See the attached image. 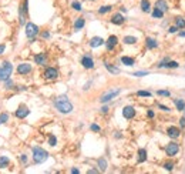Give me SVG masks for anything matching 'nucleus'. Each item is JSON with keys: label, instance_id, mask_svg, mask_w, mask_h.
Returning <instances> with one entry per match:
<instances>
[{"label": "nucleus", "instance_id": "1", "mask_svg": "<svg viewBox=\"0 0 185 174\" xmlns=\"http://www.w3.org/2000/svg\"><path fill=\"white\" fill-rule=\"evenodd\" d=\"M56 109L59 110L63 114H68L70 111H73V104L70 103V100L67 98V96H60V97L56 98L54 101Z\"/></svg>", "mask_w": 185, "mask_h": 174}, {"label": "nucleus", "instance_id": "2", "mask_svg": "<svg viewBox=\"0 0 185 174\" xmlns=\"http://www.w3.org/2000/svg\"><path fill=\"white\" fill-rule=\"evenodd\" d=\"M49 157V153L46 151L44 148L41 147H33V160L36 161V163H44L46 160Z\"/></svg>", "mask_w": 185, "mask_h": 174}, {"label": "nucleus", "instance_id": "3", "mask_svg": "<svg viewBox=\"0 0 185 174\" xmlns=\"http://www.w3.org/2000/svg\"><path fill=\"white\" fill-rule=\"evenodd\" d=\"M11 71H13V66H11L10 61H5L3 66L0 67V82H5L10 77Z\"/></svg>", "mask_w": 185, "mask_h": 174}, {"label": "nucleus", "instance_id": "4", "mask_svg": "<svg viewBox=\"0 0 185 174\" xmlns=\"http://www.w3.org/2000/svg\"><path fill=\"white\" fill-rule=\"evenodd\" d=\"M38 34V27L34 23H27L26 24V36L29 39H34Z\"/></svg>", "mask_w": 185, "mask_h": 174}, {"label": "nucleus", "instance_id": "5", "mask_svg": "<svg viewBox=\"0 0 185 174\" xmlns=\"http://www.w3.org/2000/svg\"><path fill=\"white\" fill-rule=\"evenodd\" d=\"M120 93H121L120 89H118V90H111V92L105 93V94H104V96L100 98V100H101V103H107V101H110V100H113L115 96H118Z\"/></svg>", "mask_w": 185, "mask_h": 174}, {"label": "nucleus", "instance_id": "6", "mask_svg": "<svg viewBox=\"0 0 185 174\" xmlns=\"http://www.w3.org/2000/svg\"><path fill=\"white\" fill-rule=\"evenodd\" d=\"M29 113H30V110H29L27 107H24V106H20V107L16 110L14 116H16L17 119H24V117H27V116H29Z\"/></svg>", "mask_w": 185, "mask_h": 174}, {"label": "nucleus", "instance_id": "7", "mask_svg": "<svg viewBox=\"0 0 185 174\" xmlns=\"http://www.w3.org/2000/svg\"><path fill=\"white\" fill-rule=\"evenodd\" d=\"M57 76H59V71L56 70L54 67H49V69H46V71H44V77L47 80H53Z\"/></svg>", "mask_w": 185, "mask_h": 174}, {"label": "nucleus", "instance_id": "8", "mask_svg": "<svg viewBox=\"0 0 185 174\" xmlns=\"http://www.w3.org/2000/svg\"><path fill=\"white\" fill-rule=\"evenodd\" d=\"M178 150H180V146L177 143H169L168 146H167V148H165V151H167L168 156H175L178 153Z\"/></svg>", "mask_w": 185, "mask_h": 174}, {"label": "nucleus", "instance_id": "9", "mask_svg": "<svg viewBox=\"0 0 185 174\" xmlns=\"http://www.w3.org/2000/svg\"><path fill=\"white\" fill-rule=\"evenodd\" d=\"M30 71H32V66L29 63H22V64L17 66V73L19 74H27Z\"/></svg>", "mask_w": 185, "mask_h": 174}, {"label": "nucleus", "instance_id": "10", "mask_svg": "<svg viewBox=\"0 0 185 174\" xmlns=\"http://www.w3.org/2000/svg\"><path fill=\"white\" fill-rule=\"evenodd\" d=\"M123 116H124L125 119H132L134 116H135V110L134 107H131V106H127L123 109Z\"/></svg>", "mask_w": 185, "mask_h": 174}, {"label": "nucleus", "instance_id": "11", "mask_svg": "<svg viewBox=\"0 0 185 174\" xmlns=\"http://www.w3.org/2000/svg\"><path fill=\"white\" fill-rule=\"evenodd\" d=\"M81 64L84 69H92L94 67V61H92V59L90 56H84L81 59Z\"/></svg>", "mask_w": 185, "mask_h": 174}, {"label": "nucleus", "instance_id": "12", "mask_svg": "<svg viewBox=\"0 0 185 174\" xmlns=\"http://www.w3.org/2000/svg\"><path fill=\"white\" fill-rule=\"evenodd\" d=\"M118 43V39H117V36H110L108 39H107V43H105V46H107V50H113L115 47V44Z\"/></svg>", "mask_w": 185, "mask_h": 174}, {"label": "nucleus", "instance_id": "13", "mask_svg": "<svg viewBox=\"0 0 185 174\" xmlns=\"http://www.w3.org/2000/svg\"><path fill=\"white\" fill-rule=\"evenodd\" d=\"M167 133H168V136L171 137V138L180 137V129H178V127H169L168 130H167Z\"/></svg>", "mask_w": 185, "mask_h": 174}, {"label": "nucleus", "instance_id": "14", "mask_svg": "<svg viewBox=\"0 0 185 174\" xmlns=\"http://www.w3.org/2000/svg\"><path fill=\"white\" fill-rule=\"evenodd\" d=\"M155 7H157V9H159L161 11H167V10H168V5H167V2H165V0H157Z\"/></svg>", "mask_w": 185, "mask_h": 174}, {"label": "nucleus", "instance_id": "15", "mask_svg": "<svg viewBox=\"0 0 185 174\" xmlns=\"http://www.w3.org/2000/svg\"><path fill=\"white\" fill-rule=\"evenodd\" d=\"M124 17H123V14H120V13H117V14H114L113 16V19H111V23H114V24H123L124 23Z\"/></svg>", "mask_w": 185, "mask_h": 174}, {"label": "nucleus", "instance_id": "16", "mask_svg": "<svg viewBox=\"0 0 185 174\" xmlns=\"http://www.w3.org/2000/svg\"><path fill=\"white\" fill-rule=\"evenodd\" d=\"M101 44H104V40L101 37H92L91 42H90V46H91V47H98V46H101Z\"/></svg>", "mask_w": 185, "mask_h": 174}, {"label": "nucleus", "instance_id": "17", "mask_svg": "<svg viewBox=\"0 0 185 174\" xmlns=\"http://www.w3.org/2000/svg\"><path fill=\"white\" fill-rule=\"evenodd\" d=\"M145 160H147V151H145L144 148L138 150V161H140V163H144Z\"/></svg>", "mask_w": 185, "mask_h": 174}, {"label": "nucleus", "instance_id": "18", "mask_svg": "<svg viewBox=\"0 0 185 174\" xmlns=\"http://www.w3.org/2000/svg\"><path fill=\"white\" fill-rule=\"evenodd\" d=\"M104 66H105V69H107L110 73H113V74H118V73H120V69H117V67H114V66H111L110 63H104Z\"/></svg>", "mask_w": 185, "mask_h": 174}, {"label": "nucleus", "instance_id": "19", "mask_svg": "<svg viewBox=\"0 0 185 174\" xmlns=\"http://www.w3.org/2000/svg\"><path fill=\"white\" fill-rule=\"evenodd\" d=\"M84 19H83V17H80V19H77L76 20V23H74V29H76V30H81L83 27H84Z\"/></svg>", "mask_w": 185, "mask_h": 174}, {"label": "nucleus", "instance_id": "20", "mask_svg": "<svg viewBox=\"0 0 185 174\" xmlns=\"http://www.w3.org/2000/svg\"><path fill=\"white\" fill-rule=\"evenodd\" d=\"M157 46H158L157 40H154V39H151V37L147 39V47H148V49H155Z\"/></svg>", "mask_w": 185, "mask_h": 174}, {"label": "nucleus", "instance_id": "21", "mask_svg": "<svg viewBox=\"0 0 185 174\" xmlns=\"http://www.w3.org/2000/svg\"><path fill=\"white\" fill-rule=\"evenodd\" d=\"M34 61L37 63V64H46V56L44 54H37L34 57Z\"/></svg>", "mask_w": 185, "mask_h": 174}, {"label": "nucleus", "instance_id": "22", "mask_svg": "<svg viewBox=\"0 0 185 174\" xmlns=\"http://www.w3.org/2000/svg\"><path fill=\"white\" fill-rule=\"evenodd\" d=\"M121 61H123V64H125V66H134V59L127 57V56L121 57Z\"/></svg>", "mask_w": 185, "mask_h": 174}, {"label": "nucleus", "instance_id": "23", "mask_svg": "<svg viewBox=\"0 0 185 174\" xmlns=\"http://www.w3.org/2000/svg\"><path fill=\"white\" fill-rule=\"evenodd\" d=\"M98 167H100L101 171L107 170V161H105V158H98Z\"/></svg>", "mask_w": 185, "mask_h": 174}, {"label": "nucleus", "instance_id": "24", "mask_svg": "<svg viewBox=\"0 0 185 174\" xmlns=\"http://www.w3.org/2000/svg\"><path fill=\"white\" fill-rule=\"evenodd\" d=\"M7 164H9V157H6V156H0V169H5Z\"/></svg>", "mask_w": 185, "mask_h": 174}, {"label": "nucleus", "instance_id": "25", "mask_svg": "<svg viewBox=\"0 0 185 174\" xmlns=\"http://www.w3.org/2000/svg\"><path fill=\"white\" fill-rule=\"evenodd\" d=\"M174 103L177 106V109L178 110H185V103L182 100H178V98H174Z\"/></svg>", "mask_w": 185, "mask_h": 174}, {"label": "nucleus", "instance_id": "26", "mask_svg": "<svg viewBox=\"0 0 185 174\" xmlns=\"http://www.w3.org/2000/svg\"><path fill=\"white\" fill-rule=\"evenodd\" d=\"M141 9H142V11H150V2L148 0H142L141 2Z\"/></svg>", "mask_w": 185, "mask_h": 174}, {"label": "nucleus", "instance_id": "27", "mask_svg": "<svg viewBox=\"0 0 185 174\" xmlns=\"http://www.w3.org/2000/svg\"><path fill=\"white\" fill-rule=\"evenodd\" d=\"M137 42L135 37H132V36H125L124 37V43L125 44H134Z\"/></svg>", "mask_w": 185, "mask_h": 174}, {"label": "nucleus", "instance_id": "28", "mask_svg": "<svg viewBox=\"0 0 185 174\" xmlns=\"http://www.w3.org/2000/svg\"><path fill=\"white\" fill-rule=\"evenodd\" d=\"M162 16H164V11H161L159 9L155 7V10L153 11V17H155V19H161Z\"/></svg>", "mask_w": 185, "mask_h": 174}, {"label": "nucleus", "instance_id": "29", "mask_svg": "<svg viewBox=\"0 0 185 174\" xmlns=\"http://www.w3.org/2000/svg\"><path fill=\"white\" fill-rule=\"evenodd\" d=\"M110 10H111V6H103V7L98 9V13H100V14H105V13Z\"/></svg>", "mask_w": 185, "mask_h": 174}, {"label": "nucleus", "instance_id": "30", "mask_svg": "<svg viewBox=\"0 0 185 174\" xmlns=\"http://www.w3.org/2000/svg\"><path fill=\"white\" fill-rule=\"evenodd\" d=\"M157 94L158 96H164V97H169V96H171V93H169L168 90H158Z\"/></svg>", "mask_w": 185, "mask_h": 174}, {"label": "nucleus", "instance_id": "31", "mask_svg": "<svg viewBox=\"0 0 185 174\" xmlns=\"http://www.w3.org/2000/svg\"><path fill=\"white\" fill-rule=\"evenodd\" d=\"M7 120H9V114H7V113H2V114H0V124L6 123Z\"/></svg>", "mask_w": 185, "mask_h": 174}, {"label": "nucleus", "instance_id": "32", "mask_svg": "<svg viewBox=\"0 0 185 174\" xmlns=\"http://www.w3.org/2000/svg\"><path fill=\"white\" fill-rule=\"evenodd\" d=\"M137 94H138L140 97H151V93H150V92H144V90H140Z\"/></svg>", "mask_w": 185, "mask_h": 174}, {"label": "nucleus", "instance_id": "33", "mask_svg": "<svg viewBox=\"0 0 185 174\" xmlns=\"http://www.w3.org/2000/svg\"><path fill=\"white\" fill-rule=\"evenodd\" d=\"M71 7H73L74 10H81V3H80V2H73V3H71Z\"/></svg>", "mask_w": 185, "mask_h": 174}, {"label": "nucleus", "instance_id": "34", "mask_svg": "<svg viewBox=\"0 0 185 174\" xmlns=\"http://www.w3.org/2000/svg\"><path fill=\"white\" fill-rule=\"evenodd\" d=\"M175 23H177L178 27H185V20L184 19H181V17H178V19L175 20Z\"/></svg>", "mask_w": 185, "mask_h": 174}, {"label": "nucleus", "instance_id": "35", "mask_svg": "<svg viewBox=\"0 0 185 174\" xmlns=\"http://www.w3.org/2000/svg\"><path fill=\"white\" fill-rule=\"evenodd\" d=\"M5 87L7 89V90H10V89H13V82H11L10 79H7V80H5Z\"/></svg>", "mask_w": 185, "mask_h": 174}, {"label": "nucleus", "instance_id": "36", "mask_svg": "<svg viewBox=\"0 0 185 174\" xmlns=\"http://www.w3.org/2000/svg\"><path fill=\"white\" fill-rule=\"evenodd\" d=\"M49 144L50 146H56V144H57V138H56L54 136H50L49 137Z\"/></svg>", "mask_w": 185, "mask_h": 174}, {"label": "nucleus", "instance_id": "37", "mask_svg": "<svg viewBox=\"0 0 185 174\" xmlns=\"http://www.w3.org/2000/svg\"><path fill=\"white\" fill-rule=\"evenodd\" d=\"M148 71H135L132 76H137V77H142V76H147Z\"/></svg>", "mask_w": 185, "mask_h": 174}, {"label": "nucleus", "instance_id": "38", "mask_svg": "<svg viewBox=\"0 0 185 174\" xmlns=\"http://www.w3.org/2000/svg\"><path fill=\"white\" fill-rule=\"evenodd\" d=\"M172 167H174V164H172V163H167L165 166H164V169L168 170V171H171V170H172Z\"/></svg>", "mask_w": 185, "mask_h": 174}, {"label": "nucleus", "instance_id": "39", "mask_svg": "<svg viewBox=\"0 0 185 174\" xmlns=\"http://www.w3.org/2000/svg\"><path fill=\"white\" fill-rule=\"evenodd\" d=\"M92 131H100V127H98L97 124H91V127H90Z\"/></svg>", "mask_w": 185, "mask_h": 174}, {"label": "nucleus", "instance_id": "40", "mask_svg": "<svg viewBox=\"0 0 185 174\" xmlns=\"http://www.w3.org/2000/svg\"><path fill=\"white\" fill-rule=\"evenodd\" d=\"M158 107H159V109H162L164 111H169V109H168V107H167V106H162V104H158Z\"/></svg>", "mask_w": 185, "mask_h": 174}, {"label": "nucleus", "instance_id": "41", "mask_svg": "<svg viewBox=\"0 0 185 174\" xmlns=\"http://www.w3.org/2000/svg\"><path fill=\"white\" fill-rule=\"evenodd\" d=\"M20 158H22V161H23V163H27V157H26L24 154H22V156H20Z\"/></svg>", "mask_w": 185, "mask_h": 174}, {"label": "nucleus", "instance_id": "42", "mask_svg": "<svg viewBox=\"0 0 185 174\" xmlns=\"http://www.w3.org/2000/svg\"><path fill=\"white\" fill-rule=\"evenodd\" d=\"M5 49H6L5 44H0V54H2V53H5Z\"/></svg>", "mask_w": 185, "mask_h": 174}, {"label": "nucleus", "instance_id": "43", "mask_svg": "<svg viewBox=\"0 0 185 174\" xmlns=\"http://www.w3.org/2000/svg\"><path fill=\"white\" fill-rule=\"evenodd\" d=\"M71 173H73V174H78L80 171H78V169H71Z\"/></svg>", "mask_w": 185, "mask_h": 174}, {"label": "nucleus", "instance_id": "44", "mask_svg": "<svg viewBox=\"0 0 185 174\" xmlns=\"http://www.w3.org/2000/svg\"><path fill=\"white\" fill-rule=\"evenodd\" d=\"M177 32V27H169V33H175Z\"/></svg>", "mask_w": 185, "mask_h": 174}, {"label": "nucleus", "instance_id": "45", "mask_svg": "<svg viewBox=\"0 0 185 174\" xmlns=\"http://www.w3.org/2000/svg\"><path fill=\"white\" fill-rule=\"evenodd\" d=\"M101 111H103V113H107V111H108V107H103V109H101Z\"/></svg>", "mask_w": 185, "mask_h": 174}, {"label": "nucleus", "instance_id": "46", "mask_svg": "<svg viewBox=\"0 0 185 174\" xmlns=\"http://www.w3.org/2000/svg\"><path fill=\"white\" fill-rule=\"evenodd\" d=\"M148 117H154V111H148Z\"/></svg>", "mask_w": 185, "mask_h": 174}, {"label": "nucleus", "instance_id": "47", "mask_svg": "<svg viewBox=\"0 0 185 174\" xmlns=\"http://www.w3.org/2000/svg\"><path fill=\"white\" fill-rule=\"evenodd\" d=\"M181 126H182V127H184V126H185V117H184V119H182V120H181Z\"/></svg>", "mask_w": 185, "mask_h": 174}, {"label": "nucleus", "instance_id": "48", "mask_svg": "<svg viewBox=\"0 0 185 174\" xmlns=\"http://www.w3.org/2000/svg\"><path fill=\"white\" fill-rule=\"evenodd\" d=\"M90 2H94V0H90Z\"/></svg>", "mask_w": 185, "mask_h": 174}]
</instances>
